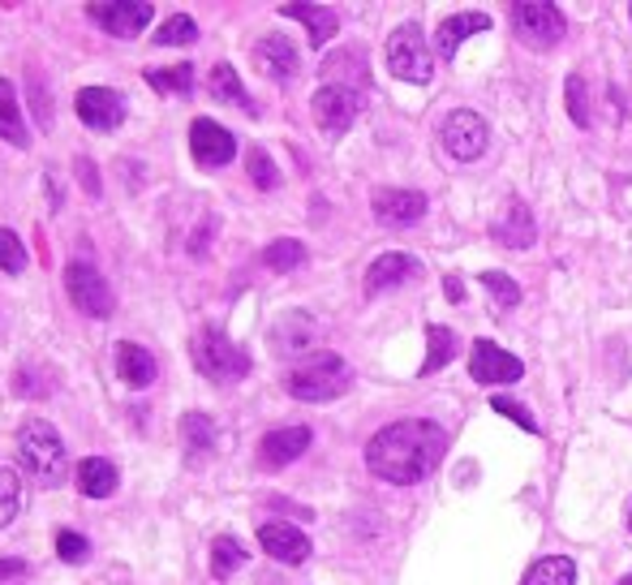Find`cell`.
<instances>
[{
  "mask_svg": "<svg viewBox=\"0 0 632 585\" xmlns=\"http://www.w3.org/2000/svg\"><path fill=\"white\" fill-rule=\"evenodd\" d=\"M447 452V431L431 418H400L366 443V465L391 487H413L431 478Z\"/></svg>",
  "mask_w": 632,
  "mask_h": 585,
  "instance_id": "1",
  "label": "cell"
},
{
  "mask_svg": "<svg viewBox=\"0 0 632 585\" xmlns=\"http://www.w3.org/2000/svg\"><path fill=\"white\" fill-rule=\"evenodd\" d=\"M18 465L22 474L35 483V487H60L65 474H69V461H65V439L60 431L44 422V418H26L18 427Z\"/></svg>",
  "mask_w": 632,
  "mask_h": 585,
  "instance_id": "2",
  "label": "cell"
},
{
  "mask_svg": "<svg viewBox=\"0 0 632 585\" xmlns=\"http://www.w3.org/2000/svg\"><path fill=\"white\" fill-rule=\"evenodd\" d=\"M348 384H353V371L341 353H310L285 375V388H289L292 400H310V405L336 400L348 391Z\"/></svg>",
  "mask_w": 632,
  "mask_h": 585,
  "instance_id": "3",
  "label": "cell"
},
{
  "mask_svg": "<svg viewBox=\"0 0 632 585\" xmlns=\"http://www.w3.org/2000/svg\"><path fill=\"white\" fill-rule=\"evenodd\" d=\"M388 74L413 87H426L435 78V56L418 22H400L388 35Z\"/></svg>",
  "mask_w": 632,
  "mask_h": 585,
  "instance_id": "4",
  "label": "cell"
},
{
  "mask_svg": "<svg viewBox=\"0 0 632 585\" xmlns=\"http://www.w3.org/2000/svg\"><path fill=\"white\" fill-rule=\"evenodd\" d=\"M190 353H195L198 375H207L211 384H237L250 375V357L224 336V328H202L190 344Z\"/></svg>",
  "mask_w": 632,
  "mask_h": 585,
  "instance_id": "5",
  "label": "cell"
},
{
  "mask_svg": "<svg viewBox=\"0 0 632 585\" xmlns=\"http://www.w3.org/2000/svg\"><path fill=\"white\" fill-rule=\"evenodd\" d=\"M439 139H443V151H447L452 159H461V164H474V159H483V155H487L490 130H487V121H483L478 112H469V108H456V112H447V117H443V125H439Z\"/></svg>",
  "mask_w": 632,
  "mask_h": 585,
  "instance_id": "6",
  "label": "cell"
},
{
  "mask_svg": "<svg viewBox=\"0 0 632 585\" xmlns=\"http://www.w3.org/2000/svg\"><path fill=\"white\" fill-rule=\"evenodd\" d=\"M65 292H69V301H74L82 314H91V319H108L112 306H117L108 280L99 276V267L87 263V258H74V263L65 267Z\"/></svg>",
  "mask_w": 632,
  "mask_h": 585,
  "instance_id": "7",
  "label": "cell"
},
{
  "mask_svg": "<svg viewBox=\"0 0 632 585\" xmlns=\"http://www.w3.org/2000/svg\"><path fill=\"white\" fill-rule=\"evenodd\" d=\"M512 22H517V35L530 44V48L546 52L555 48L559 40H564V31H568V22H564V13L555 9V4H546V0H525V4H512Z\"/></svg>",
  "mask_w": 632,
  "mask_h": 585,
  "instance_id": "8",
  "label": "cell"
},
{
  "mask_svg": "<svg viewBox=\"0 0 632 585\" xmlns=\"http://www.w3.org/2000/svg\"><path fill=\"white\" fill-rule=\"evenodd\" d=\"M87 18L99 31H108L112 40H138L146 22L155 18V4H146V0H99V4H87Z\"/></svg>",
  "mask_w": 632,
  "mask_h": 585,
  "instance_id": "9",
  "label": "cell"
},
{
  "mask_svg": "<svg viewBox=\"0 0 632 585\" xmlns=\"http://www.w3.org/2000/svg\"><path fill=\"white\" fill-rule=\"evenodd\" d=\"M310 112H314V125L336 139V134H344L353 125V117L362 112V91L357 87H341V82H328V87L314 91Z\"/></svg>",
  "mask_w": 632,
  "mask_h": 585,
  "instance_id": "10",
  "label": "cell"
},
{
  "mask_svg": "<svg viewBox=\"0 0 632 585\" xmlns=\"http://www.w3.org/2000/svg\"><path fill=\"white\" fill-rule=\"evenodd\" d=\"M469 375L478 379V384H517V379H525V362L517 357V353H508V349H499V344L490 341H474L469 349Z\"/></svg>",
  "mask_w": 632,
  "mask_h": 585,
  "instance_id": "11",
  "label": "cell"
},
{
  "mask_svg": "<svg viewBox=\"0 0 632 585\" xmlns=\"http://www.w3.org/2000/svg\"><path fill=\"white\" fill-rule=\"evenodd\" d=\"M74 112H78L82 125L108 134V130H117L125 121V99H121V91H112V87H87V91H78V99H74Z\"/></svg>",
  "mask_w": 632,
  "mask_h": 585,
  "instance_id": "12",
  "label": "cell"
},
{
  "mask_svg": "<svg viewBox=\"0 0 632 585\" xmlns=\"http://www.w3.org/2000/svg\"><path fill=\"white\" fill-rule=\"evenodd\" d=\"M190 151H195V159L202 168H224L237 155V139L224 125H215L211 117H198L190 125Z\"/></svg>",
  "mask_w": 632,
  "mask_h": 585,
  "instance_id": "13",
  "label": "cell"
},
{
  "mask_svg": "<svg viewBox=\"0 0 632 585\" xmlns=\"http://www.w3.org/2000/svg\"><path fill=\"white\" fill-rule=\"evenodd\" d=\"M418 276H422V263H418L413 254L388 250V254H379V258L370 263V272H366V292L379 297V292L400 289V285H409V280H418Z\"/></svg>",
  "mask_w": 632,
  "mask_h": 585,
  "instance_id": "14",
  "label": "cell"
},
{
  "mask_svg": "<svg viewBox=\"0 0 632 585\" xmlns=\"http://www.w3.org/2000/svg\"><path fill=\"white\" fill-rule=\"evenodd\" d=\"M370 211H375L379 224L404 229V224H418L426 216V195H418V190H379L370 198Z\"/></svg>",
  "mask_w": 632,
  "mask_h": 585,
  "instance_id": "15",
  "label": "cell"
},
{
  "mask_svg": "<svg viewBox=\"0 0 632 585\" xmlns=\"http://www.w3.org/2000/svg\"><path fill=\"white\" fill-rule=\"evenodd\" d=\"M258 547L271 560H280V564H306L310 560V538L301 534L297 526H285V521H267L258 530Z\"/></svg>",
  "mask_w": 632,
  "mask_h": 585,
  "instance_id": "16",
  "label": "cell"
},
{
  "mask_svg": "<svg viewBox=\"0 0 632 585\" xmlns=\"http://www.w3.org/2000/svg\"><path fill=\"white\" fill-rule=\"evenodd\" d=\"M254 60H258V69H263L267 78H276V82H289V78H297V69H301V56H297V44H292L289 35H267V40H258V44H254Z\"/></svg>",
  "mask_w": 632,
  "mask_h": 585,
  "instance_id": "17",
  "label": "cell"
},
{
  "mask_svg": "<svg viewBox=\"0 0 632 585\" xmlns=\"http://www.w3.org/2000/svg\"><path fill=\"white\" fill-rule=\"evenodd\" d=\"M495 242L503 245V250H525V245H534L537 229H534V211L521 202V198H508V207H503V216L495 220Z\"/></svg>",
  "mask_w": 632,
  "mask_h": 585,
  "instance_id": "18",
  "label": "cell"
},
{
  "mask_svg": "<svg viewBox=\"0 0 632 585\" xmlns=\"http://www.w3.org/2000/svg\"><path fill=\"white\" fill-rule=\"evenodd\" d=\"M310 427H280V431H271V435L263 439V448H258V456H263V465L267 470H285L292 465L306 448H310Z\"/></svg>",
  "mask_w": 632,
  "mask_h": 585,
  "instance_id": "19",
  "label": "cell"
},
{
  "mask_svg": "<svg viewBox=\"0 0 632 585\" xmlns=\"http://www.w3.org/2000/svg\"><path fill=\"white\" fill-rule=\"evenodd\" d=\"M478 31H490V13H452V18L439 26L435 52L443 60H456V48H461L469 35H478Z\"/></svg>",
  "mask_w": 632,
  "mask_h": 585,
  "instance_id": "20",
  "label": "cell"
},
{
  "mask_svg": "<svg viewBox=\"0 0 632 585\" xmlns=\"http://www.w3.org/2000/svg\"><path fill=\"white\" fill-rule=\"evenodd\" d=\"M271 341H276V353L301 357L310 344L319 341V323H314L310 314H297V310H292V314H285V319L276 323V336H271Z\"/></svg>",
  "mask_w": 632,
  "mask_h": 585,
  "instance_id": "21",
  "label": "cell"
},
{
  "mask_svg": "<svg viewBox=\"0 0 632 585\" xmlns=\"http://www.w3.org/2000/svg\"><path fill=\"white\" fill-rule=\"evenodd\" d=\"M117 375H121L130 388H151L155 375H159V366H155V357L146 353L143 344L121 341L117 344Z\"/></svg>",
  "mask_w": 632,
  "mask_h": 585,
  "instance_id": "22",
  "label": "cell"
},
{
  "mask_svg": "<svg viewBox=\"0 0 632 585\" xmlns=\"http://www.w3.org/2000/svg\"><path fill=\"white\" fill-rule=\"evenodd\" d=\"M285 18H301L306 22V31H310V44L314 48H323L336 31H341V18L332 13V9H323V4H306V0H292V4H285L280 9Z\"/></svg>",
  "mask_w": 632,
  "mask_h": 585,
  "instance_id": "23",
  "label": "cell"
},
{
  "mask_svg": "<svg viewBox=\"0 0 632 585\" xmlns=\"http://www.w3.org/2000/svg\"><path fill=\"white\" fill-rule=\"evenodd\" d=\"M74 478H78V490H82L87 499H108V495L117 490V465L103 461V456H87V461L74 470Z\"/></svg>",
  "mask_w": 632,
  "mask_h": 585,
  "instance_id": "24",
  "label": "cell"
},
{
  "mask_svg": "<svg viewBox=\"0 0 632 585\" xmlns=\"http://www.w3.org/2000/svg\"><path fill=\"white\" fill-rule=\"evenodd\" d=\"M0 139L9 146H26L31 143V130H26V117L18 108V91L9 78H0Z\"/></svg>",
  "mask_w": 632,
  "mask_h": 585,
  "instance_id": "25",
  "label": "cell"
},
{
  "mask_svg": "<svg viewBox=\"0 0 632 585\" xmlns=\"http://www.w3.org/2000/svg\"><path fill=\"white\" fill-rule=\"evenodd\" d=\"M456 332L452 328H443V323H431L426 328V357H422V375H435L443 371L452 357H456Z\"/></svg>",
  "mask_w": 632,
  "mask_h": 585,
  "instance_id": "26",
  "label": "cell"
},
{
  "mask_svg": "<svg viewBox=\"0 0 632 585\" xmlns=\"http://www.w3.org/2000/svg\"><path fill=\"white\" fill-rule=\"evenodd\" d=\"M207 87H211V96L220 99V103H237V108H245V112H254V103H250V96H245L242 78H237V69H233L229 60H220V65L211 69Z\"/></svg>",
  "mask_w": 632,
  "mask_h": 585,
  "instance_id": "27",
  "label": "cell"
},
{
  "mask_svg": "<svg viewBox=\"0 0 632 585\" xmlns=\"http://www.w3.org/2000/svg\"><path fill=\"white\" fill-rule=\"evenodd\" d=\"M573 582H577V564L568 555H546V560H537L534 569L525 573L521 585H573Z\"/></svg>",
  "mask_w": 632,
  "mask_h": 585,
  "instance_id": "28",
  "label": "cell"
},
{
  "mask_svg": "<svg viewBox=\"0 0 632 585\" xmlns=\"http://www.w3.org/2000/svg\"><path fill=\"white\" fill-rule=\"evenodd\" d=\"M181 443L190 456H207L215 448V422L207 413H186L181 418Z\"/></svg>",
  "mask_w": 632,
  "mask_h": 585,
  "instance_id": "29",
  "label": "cell"
},
{
  "mask_svg": "<svg viewBox=\"0 0 632 585\" xmlns=\"http://www.w3.org/2000/svg\"><path fill=\"white\" fill-rule=\"evenodd\" d=\"M245 564V547L237 542L233 534H220L211 542V577H233V569H242Z\"/></svg>",
  "mask_w": 632,
  "mask_h": 585,
  "instance_id": "30",
  "label": "cell"
},
{
  "mask_svg": "<svg viewBox=\"0 0 632 585\" xmlns=\"http://www.w3.org/2000/svg\"><path fill=\"white\" fill-rule=\"evenodd\" d=\"M146 82L155 91H173V96H190L195 91V65H177V69H146Z\"/></svg>",
  "mask_w": 632,
  "mask_h": 585,
  "instance_id": "31",
  "label": "cell"
},
{
  "mask_svg": "<svg viewBox=\"0 0 632 585\" xmlns=\"http://www.w3.org/2000/svg\"><path fill=\"white\" fill-rule=\"evenodd\" d=\"M198 40V22L190 13H173L159 31H155V44L159 48H186V44H195Z\"/></svg>",
  "mask_w": 632,
  "mask_h": 585,
  "instance_id": "32",
  "label": "cell"
},
{
  "mask_svg": "<svg viewBox=\"0 0 632 585\" xmlns=\"http://www.w3.org/2000/svg\"><path fill=\"white\" fill-rule=\"evenodd\" d=\"M263 263H267L271 272H297V267L306 263V245L292 242V238H280V242H271L263 250Z\"/></svg>",
  "mask_w": 632,
  "mask_h": 585,
  "instance_id": "33",
  "label": "cell"
},
{
  "mask_svg": "<svg viewBox=\"0 0 632 585\" xmlns=\"http://www.w3.org/2000/svg\"><path fill=\"white\" fill-rule=\"evenodd\" d=\"M245 168H250V181H254L258 190H276V186H280V168L271 164V155H267L263 146H250Z\"/></svg>",
  "mask_w": 632,
  "mask_h": 585,
  "instance_id": "34",
  "label": "cell"
},
{
  "mask_svg": "<svg viewBox=\"0 0 632 585\" xmlns=\"http://www.w3.org/2000/svg\"><path fill=\"white\" fill-rule=\"evenodd\" d=\"M18 508H22V483H18V470H4V465H0V530L18 517Z\"/></svg>",
  "mask_w": 632,
  "mask_h": 585,
  "instance_id": "35",
  "label": "cell"
},
{
  "mask_svg": "<svg viewBox=\"0 0 632 585\" xmlns=\"http://www.w3.org/2000/svg\"><path fill=\"white\" fill-rule=\"evenodd\" d=\"M478 280H483V289L495 297V306H499V310H512V306L521 301V289H517V280H512V276H503V272H483Z\"/></svg>",
  "mask_w": 632,
  "mask_h": 585,
  "instance_id": "36",
  "label": "cell"
},
{
  "mask_svg": "<svg viewBox=\"0 0 632 585\" xmlns=\"http://www.w3.org/2000/svg\"><path fill=\"white\" fill-rule=\"evenodd\" d=\"M26 245L22 238L13 233V229H0V272H9V276H18V272H26Z\"/></svg>",
  "mask_w": 632,
  "mask_h": 585,
  "instance_id": "37",
  "label": "cell"
},
{
  "mask_svg": "<svg viewBox=\"0 0 632 585\" xmlns=\"http://www.w3.org/2000/svg\"><path fill=\"white\" fill-rule=\"evenodd\" d=\"M564 99H568V117H573V125H581V130H589V91H585V78L581 74H573L568 78V87H564Z\"/></svg>",
  "mask_w": 632,
  "mask_h": 585,
  "instance_id": "38",
  "label": "cell"
},
{
  "mask_svg": "<svg viewBox=\"0 0 632 585\" xmlns=\"http://www.w3.org/2000/svg\"><path fill=\"white\" fill-rule=\"evenodd\" d=\"M490 409L495 413H503V418H512L521 431H530V435H542V427H537V418L525 409V405H517L512 396H490Z\"/></svg>",
  "mask_w": 632,
  "mask_h": 585,
  "instance_id": "39",
  "label": "cell"
},
{
  "mask_svg": "<svg viewBox=\"0 0 632 585\" xmlns=\"http://www.w3.org/2000/svg\"><path fill=\"white\" fill-rule=\"evenodd\" d=\"M56 555L69 560V564H82V560L91 555V542L78 534V530H60V534H56Z\"/></svg>",
  "mask_w": 632,
  "mask_h": 585,
  "instance_id": "40",
  "label": "cell"
},
{
  "mask_svg": "<svg viewBox=\"0 0 632 585\" xmlns=\"http://www.w3.org/2000/svg\"><path fill=\"white\" fill-rule=\"evenodd\" d=\"M443 292H447L452 306H461V301H465V280H461V276H443Z\"/></svg>",
  "mask_w": 632,
  "mask_h": 585,
  "instance_id": "41",
  "label": "cell"
},
{
  "mask_svg": "<svg viewBox=\"0 0 632 585\" xmlns=\"http://www.w3.org/2000/svg\"><path fill=\"white\" fill-rule=\"evenodd\" d=\"M26 573H31V569H26L22 560H0V582H4V577H26Z\"/></svg>",
  "mask_w": 632,
  "mask_h": 585,
  "instance_id": "42",
  "label": "cell"
},
{
  "mask_svg": "<svg viewBox=\"0 0 632 585\" xmlns=\"http://www.w3.org/2000/svg\"><path fill=\"white\" fill-rule=\"evenodd\" d=\"M78 173H82V181H87V190H91V198L99 195V177L91 173V164L87 159H78Z\"/></svg>",
  "mask_w": 632,
  "mask_h": 585,
  "instance_id": "43",
  "label": "cell"
},
{
  "mask_svg": "<svg viewBox=\"0 0 632 585\" xmlns=\"http://www.w3.org/2000/svg\"><path fill=\"white\" fill-rule=\"evenodd\" d=\"M616 585H632V573H629V577H620V582H616Z\"/></svg>",
  "mask_w": 632,
  "mask_h": 585,
  "instance_id": "44",
  "label": "cell"
},
{
  "mask_svg": "<svg viewBox=\"0 0 632 585\" xmlns=\"http://www.w3.org/2000/svg\"><path fill=\"white\" fill-rule=\"evenodd\" d=\"M629 534H632V499H629Z\"/></svg>",
  "mask_w": 632,
  "mask_h": 585,
  "instance_id": "45",
  "label": "cell"
},
{
  "mask_svg": "<svg viewBox=\"0 0 632 585\" xmlns=\"http://www.w3.org/2000/svg\"><path fill=\"white\" fill-rule=\"evenodd\" d=\"M629 22H632V4H629Z\"/></svg>",
  "mask_w": 632,
  "mask_h": 585,
  "instance_id": "46",
  "label": "cell"
}]
</instances>
